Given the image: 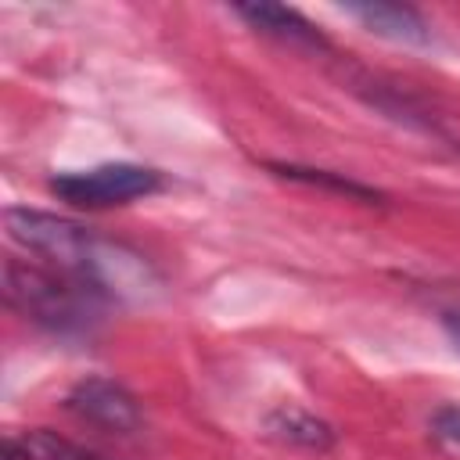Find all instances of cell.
<instances>
[{"instance_id":"obj_1","label":"cell","mask_w":460,"mask_h":460,"mask_svg":"<svg viewBox=\"0 0 460 460\" xmlns=\"http://www.w3.org/2000/svg\"><path fill=\"white\" fill-rule=\"evenodd\" d=\"M4 226L11 241L29 248L32 255H43L54 270L93 288L101 298H147L158 288V277L144 262V255L65 216H50L40 208H7Z\"/></svg>"},{"instance_id":"obj_2","label":"cell","mask_w":460,"mask_h":460,"mask_svg":"<svg viewBox=\"0 0 460 460\" xmlns=\"http://www.w3.org/2000/svg\"><path fill=\"white\" fill-rule=\"evenodd\" d=\"M4 298L25 320L54 334H83L101 320V295L61 270L4 259Z\"/></svg>"},{"instance_id":"obj_3","label":"cell","mask_w":460,"mask_h":460,"mask_svg":"<svg viewBox=\"0 0 460 460\" xmlns=\"http://www.w3.org/2000/svg\"><path fill=\"white\" fill-rule=\"evenodd\" d=\"M162 187V176L147 165L137 162H104L93 169H75V172H58L50 180V190L75 205V208H108V205H126L137 198H147Z\"/></svg>"},{"instance_id":"obj_4","label":"cell","mask_w":460,"mask_h":460,"mask_svg":"<svg viewBox=\"0 0 460 460\" xmlns=\"http://www.w3.org/2000/svg\"><path fill=\"white\" fill-rule=\"evenodd\" d=\"M68 410L104 431H133L140 424L137 399L111 377H86L68 392Z\"/></svg>"},{"instance_id":"obj_5","label":"cell","mask_w":460,"mask_h":460,"mask_svg":"<svg viewBox=\"0 0 460 460\" xmlns=\"http://www.w3.org/2000/svg\"><path fill=\"white\" fill-rule=\"evenodd\" d=\"M345 14H352L356 22H363L370 32L399 40V43H428L431 29L428 22L402 4H381V0H363V4H341Z\"/></svg>"},{"instance_id":"obj_6","label":"cell","mask_w":460,"mask_h":460,"mask_svg":"<svg viewBox=\"0 0 460 460\" xmlns=\"http://www.w3.org/2000/svg\"><path fill=\"white\" fill-rule=\"evenodd\" d=\"M234 11H237L252 29H259V32H266V36H277V40H284V43L327 47L323 32H320L309 18H302L298 11L284 7V4H237Z\"/></svg>"},{"instance_id":"obj_7","label":"cell","mask_w":460,"mask_h":460,"mask_svg":"<svg viewBox=\"0 0 460 460\" xmlns=\"http://www.w3.org/2000/svg\"><path fill=\"white\" fill-rule=\"evenodd\" d=\"M266 424H270V431H273L277 438L295 442V446H305V449H327V446L334 442V431H331L320 417H313V413H305V410H298V406H280V410H273Z\"/></svg>"},{"instance_id":"obj_8","label":"cell","mask_w":460,"mask_h":460,"mask_svg":"<svg viewBox=\"0 0 460 460\" xmlns=\"http://www.w3.org/2000/svg\"><path fill=\"white\" fill-rule=\"evenodd\" d=\"M18 446H22L25 460H104V456H97V453H90V449L54 435V431H47V428L29 431Z\"/></svg>"},{"instance_id":"obj_9","label":"cell","mask_w":460,"mask_h":460,"mask_svg":"<svg viewBox=\"0 0 460 460\" xmlns=\"http://www.w3.org/2000/svg\"><path fill=\"white\" fill-rule=\"evenodd\" d=\"M273 172L280 176H291V180H302V183H323L331 190H341V194H352V198H363V201H374L377 194L363 183H352L345 176H334V172H323V169H298V165H273Z\"/></svg>"},{"instance_id":"obj_10","label":"cell","mask_w":460,"mask_h":460,"mask_svg":"<svg viewBox=\"0 0 460 460\" xmlns=\"http://www.w3.org/2000/svg\"><path fill=\"white\" fill-rule=\"evenodd\" d=\"M431 428L438 438L460 446V406H442L435 417H431Z\"/></svg>"},{"instance_id":"obj_11","label":"cell","mask_w":460,"mask_h":460,"mask_svg":"<svg viewBox=\"0 0 460 460\" xmlns=\"http://www.w3.org/2000/svg\"><path fill=\"white\" fill-rule=\"evenodd\" d=\"M446 331H449L453 345L460 349V309H456V313H446Z\"/></svg>"}]
</instances>
